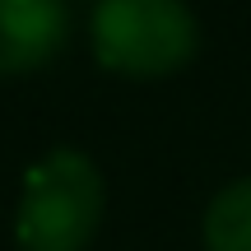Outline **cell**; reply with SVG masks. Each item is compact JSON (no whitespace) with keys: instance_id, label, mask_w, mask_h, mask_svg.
Masks as SVG:
<instances>
[{"instance_id":"cell-1","label":"cell","mask_w":251,"mask_h":251,"mask_svg":"<svg viewBox=\"0 0 251 251\" xmlns=\"http://www.w3.org/2000/svg\"><path fill=\"white\" fill-rule=\"evenodd\" d=\"M102 177L89 153L51 149L28 168L14 209V237L24 251H79L98 233Z\"/></svg>"},{"instance_id":"cell-2","label":"cell","mask_w":251,"mask_h":251,"mask_svg":"<svg viewBox=\"0 0 251 251\" xmlns=\"http://www.w3.org/2000/svg\"><path fill=\"white\" fill-rule=\"evenodd\" d=\"M196 14L186 0H98L93 51L121 75H172L196 51Z\"/></svg>"},{"instance_id":"cell-3","label":"cell","mask_w":251,"mask_h":251,"mask_svg":"<svg viewBox=\"0 0 251 251\" xmlns=\"http://www.w3.org/2000/svg\"><path fill=\"white\" fill-rule=\"evenodd\" d=\"M70 33L65 0H0V75L33 70Z\"/></svg>"},{"instance_id":"cell-4","label":"cell","mask_w":251,"mask_h":251,"mask_svg":"<svg viewBox=\"0 0 251 251\" xmlns=\"http://www.w3.org/2000/svg\"><path fill=\"white\" fill-rule=\"evenodd\" d=\"M205 247L209 251H251V177L224 186L205 209Z\"/></svg>"}]
</instances>
